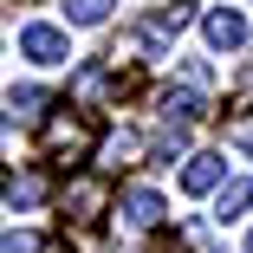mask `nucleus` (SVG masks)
<instances>
[{"instance_id":"ddd939ff","label":"nucleus","mask_w":253,"mask_h":253,"mask_svg":"<svg viewBox=\"0 0 253 253\" xmlns=\"http://www.w3.org/2000/svg\"><path fill=\"white\" fill-rule=\"evenodd\" d=\"M65 13H72V26H104L111 0H65Z\"/></svg>"},{"instance_id":"2eb2a0df","label":"nucleus","mask_w":253,"mask_h":253,"mask_svg":"<svg viewBox=\"0 0 253 253\" xmlns=\"http://www.w3.org/2000/svg\"><path fill=\"white\" fill-rule=\"evenodd\" d=\"M0 253H39V234H0Z\"/></svg>"},{"instance_id":"1a4fd4ad","label":"nucleus","mask_w":253,"mask_h":253,"mask_svg":"<svg viewBox=\"0 0 253 253\" xmlns=\"http://www.w3.org/2000/svg\"><path fill=\"white\" fill-rule=\"evenodd\" d=\"M247 208H253V182H227L221 201H214V214H221V221H240Z\"/></svg>"},{"instance_id":"9b49d317","label":"nucleus","mask_w":253,"mask_h":253,"mask_svg":"<svg viewBox=\"0 0 253 253\" xmlns=\"http://www.w3.org/2000/svg\"><path fill=\"white\" fill-rule=\"evenodd\" d=\"M104 91H111V72H104V65H84V72H78V84H72L78 104H91V97H104Z\"/></svg>"},{"instance_id":"9d476101","label":"nucleus","mask_w":253,"mask_h":253,"mask_svg":"<svg viewBox=\"0 0 253 253\" xmlns=\"http://www.w3.org/2000/svg\"><path fill=\"white\" fill-rule=\"evenodd\" d=\"M182 143H188V124H169L163 117V130L149 136V156H182Z\"/></svg>"},{"instance_id":"dca6fc26","label":"nucleus","mask_w":253,"mask_h":253,"mask_svg":"<svg viewBox=\"0 0 253 253\" xmlns=\"http://www.w3.org/2000/svg\"><path fill=\"white\" fill-rule=\"evenodd\" d=\"M234 143H240L247 156H253V124H240V130H234Z\"/></svg>"},{"instance_id":"39448f33","label":"nucleus","mask_w":253,"mask_h":253,"mask_svg":"<svg viewBox=\"0 0 253 253\" xmlns=\"http://www.w3.org/2000/svg\"><path fill=\"white\" fill-rule=\"evenodd\" d=\"M201 33H208V45H214V52H234V45L247 39V20H240L234 7H214L208 20H201Z\"/></svg>"},{"instance_id":"f03ea898","label":"nucleus","mask_w":253,"mask_h":253,"mask_svg":"<svg viewBox=\"0 0 253 253\" xmlns=\"http://www.w3.org/2000/svg\"><path fill=\"white\" fill-rule=\"evenodd\" d=\"M59 208L72 214V227H91L104 208H117V201H111V188L97 182V175H72V182H65V195H59Z\"/></svg>"},{"instance_id":"7ed1b4c3","label":"nucleus","mask_w":253,"mask_h":253,"mask_svg":"<svg viewBox=\"0 0 253 253\" xmlns=\"http://www.w3.org/2000/svg\"><path fill=\"white\" fill-rule=\"evenodd\" d=\"M124 227H136V234H156L163 227V195L156 188H143V182H130L124 195H117V208H111Z\"/></svg>"},{"instance_id":"423d86ee","label":"nucleus","mask_w":253,"mask_h":253,"mask_svg":"<svg viewBox=\"0 0 253 253\" xmlns=\"http://www.w3.org/2000/svg\"><path fill=\"white\" fill-rule=\"evenodd\" d=\"M163 117H169V124H195V117H208V97H201V84L163 91Z\"/></svg>"},{"instance_id":"f8f14e48","label":"nucleus","mask_w":253,"mask_h":253,"mask_svg":"<svg viewBox=\"0 0 253 253\" xmlns=\"http://www.w3.org/2000/svg\"><path fill=\"white\" fill-rule=\"evenodd\" d=\"M7 201H13V208H33V201H45V175H13V182H7Z\"/></svg>"},{"instance_id":"0eeeda50","label":"nucleus","mask_w":253,"mask_h":253,"mask_svg":"<svg viewBox=\"0 0 253 253\" xmlns=\"http://www.w3.org/2000/svg\"><path fill=\"white\" fill-rule=\"evenodd\" d=\"M221 175H227V163H221V156H188L182 188H188V195H208V188H221Z\"/></svg>"},{"instance_id":"f257e3e1","label":"nucleus","mask_w":253,"mask_h":253,"mask_svg":"<svg viewBox=\"0 0 253 253\" xmlns=\"http://www.w3.org/2000/svg\"><path fill=\"white\" fill-rule=\"evenodd\" d=\"M39 143H45V156H52V163H84L91 149H97V130H91L78 111H52Z\"/></svg>"},{"instance_id":"6e6552de","label":"nucleus","mask_w":253,"mask_h":253,"mask_svg":"<svg viewBox=\"0 0 253 253\" xmlns=\"http://www.w3.org/2000/svg\"><path fill=\"white\" fill-rule=\"evenodd\" d=\"M143 156H149V143H143V136H130V130L104 136V149H97V163H111V169H124V163H143Z\"/></svg>"},{"instance_id":"4468645a","label":"nucleus","mask_w":253,"mask_h":253,"mask_svg":"<svg viewBox=\"0 0 253 253\" xmlns=\"http://www.w3.org/2000/svg\"><path fill=\"white\" fill-rule=\"evenodd\" d=\"M7 104H13V117H39L45 91H39V84H13V97H7Z\"/></svg>"},{"instance_id":"20e7f679","label":"nucleus","mask_w":253,"mask_h":253,"mask_svg":"<svg viewBox=\"0 0 253 253\" xmlns=\"http://www.w3.org/2000/svg\"><path fill=\"white\" fill-rule=\"evenodd\" d=\"M20 52L33 59V65H65V33L59 26H20Z\"/></svg>"}]
</instances>
